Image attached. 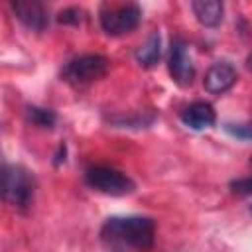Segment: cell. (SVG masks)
I'll return each instance as SVG.
<instances>
[{
	"label": "cell",
	"mask_w": 252,
	"mask_h": 252,
	"mask_svg": "<svg viewBox=\"0 0 252 252\" xmlns=\"http://www.w3.org/2000/svg\"><path fill=\"white\" fill-rule=\"evenodd\" d=\"M248 67H250V69H252V57H250V59H248Z\"/></svg>",
	"instance_id": "obj_16"
},
{
	"label": "cell",
	"mask_w": 252,
	"mask_h": 252,
	"mask_svg": "<svg viewBox=\"0 0 252 252\" xmlns=\"http://www.w3.org/2000/svg\"><path fill=\"white\" fill-rule=\"evenodd\" d=\"M156 238L150 217H110L100 226V242L108 252H146Z\"/></svg>",
	"instance_id": "obj_1"
},
{
	"label": "cell",
	"mask_w": 252,
	"mask_h": 252,
	"mask_svg": "<svg viewBox=\"0 0 252 252\" xmlns=\"http://www.w3.org/2000/svg\"><path fill=\"white\" fill-rule=\"evenodd\" d=\"M108 73V59L104 55L89 53L71 59L63 69V79L71 85H89L93 81L102 79Z\"/></svg>",
	"instance_id": "obj_5"
},
{
	"label": "cell",
	"mask_w": 252,
	"mask_h": 252,
	"mask_svg": "<svg viewBox=\"0 0 252 252\" xmlns=\"http://www.w3.org/2000/svg\"><path fill=\"white\" fill-rule=\"evenodd\" d=\"M142 10L138 4H104L100 8V28L108 35H124L138 28Z\"/></svg>",
	"instance_id": "obj_4"
},
{
	"label": "cell",
	"mask_w": 252,
	"mask_h": 252,
	"mask_svg": "<svg viewBox=\"0 0 252 252\" xmlns=\"http://www.w3.org/2000/svg\"><path fill=\"white\" fill-rule=\"evenodd\" d=\"M28 120L39 128H51L55 124V112L49 108H39V106H28L26 110Z\"/></svg>",
	"instance_id": "obj_12"
},
{
	"label": "cell",
	"mask_w": 252,
	"mask_h": 252,
	"mask_svg": "<svg viewBox=\"0 0 252 252\" xmlns=\"http://www.w3.org/2000/svg\"><path fill=\"white\" fill-rule=\"evenodd\" d=\"M236 79H238L236 69L228 61H217L205 73L203 87L209 94H222L236 83Z\"/></svg>",
	"instance_id": "obj_7"
},
{
	"label": "cell",
	"mask_w": 252,
	"mask_h": 252,
	"mask_svg": "<svg viewBox=\"0 0 252 252\" xmlns=\"http://www.w3.org/2000/svg\"><path fill=\"white\" fill-rule=\"evenodd\" d=\"M12 10L16 14V18L30 30H35V32H41L45 30L47 26V12L43 8L41 2H35V0H20V2H14L12 4Z\"/></svg>",
	"instance_id": "obj_8"
},
{
	"label": "cell",
	"mask_w": 252,
	"mask_h": 252,
	"mask_svg": "<svg viewBox=\"0 0 252 252\" xmlns=\"http://www.w3.org/2000/svg\"><path fill=\"white\" fill-rule=\"evenodd\" d=\"M250 213H252V205H250Z\"/></svg>",
	"instance_id": "obj_17"
},
{
	"label": "cell",
	"mask_w": 252,
	"mask_h": 252,
	"mask_svg": "<svg viewBox=\"0 0 252 252\" xmlns=\"http://www.w3.org/2000/svg\"><path fill=\"white\" fill-rule=\"evenodd\" d=\"M226 132L238 140H246L252 142V122L246 124H226Z\"/></svg>",
	"instance_id": "obj_13"
},
{
	"label": "cell",
	"mask_w": 252,
	"mask_h": 252,
	"mask_svg": "<svg viewBox=\"0 0 252 252\" xmlns=\"http://www.w3.org/2000/svg\"><path fill=\"white\" fill-rule=\"evenodd\" d=\"M81 18H83V12H81L79 8H67V10H63V12L59 14L57 20H59L61 24H79Z\"/></svg>",
	"instance_id": "obj_15"
},
{
	"label": "cell",
	"mask_w": 252,
	"mask_h": 252,
	"mask_svg": "<svg viewBox=\"0 0 252 252\" xmlns=\"http://www.w3.org/2000/svg\"><path fill=\"white\" fill-rule=\"evenodd\" d=\"M85 181L91 189L110 195V197H124L136 191V183L122 171L106 165H94L85 171Z\"/></svg>",
	"instance_id": "obj_3"
},
{
	"label": "cell",
	"mask_w": 252,
	"mask_h": 252,
	"mask_svg": "<svg viewBox=\"0 0 252 252\" xmlns=\"http://www.w3.org/2000/svg\"><path fill=\"white\" fill-rule=\"evenodd\" d=\"M159 55H161V39H159V33L154 32V33L146 39V43L138 47V51H136V61H138L142 67H154V65L158 63Z\"/></svg>",
	"instance_id": "obj_11"
},
{
	"label": "cell",
	"mask_w": 252,
	"mask_h": 252,
	"mask_svg": "<svg viewBox=\"0 0 252 252\" xmlns=\"http://www.w3.org/2000/svg\"><path fill=\"white\" fill-rule=\"evenodd\" d=\"M191 10L199 24L205 28H215L222 20V4L219 0H195L191 2Z\"/></svg>",
	"instance_id": "obj_10"
},
{
	"label": "cell",
	"mask_w": 252,
	"mask_h": 252,
	"mask_svg": "<svg viewBox=\"0 0 252 252\" xmlns=\"http://www.w3.org/2000/svg\"><path fill=\"white\" fill-rule=\"evenodd\" d=\"M232 193L236 195H252V177H242L230 183Z\"/></svg>",
	"instance_id": "obj_14"
},
{
	"label": "cell",
	"mask_w": 252,
	"mask_h": 252,
	"mask_svg": "<svg viewBox=\"0 0 252 252\" xmlns=\"http://www.w3.org/2000/svg\"><path fill=\"white\" fill-rule=\"evenodd\" d=\"M215 108L205 102V100H195L191 102L183 112H181V122L191 128V130H205L215 124Z\"/></svg>",
	"instance_id": "obj_9"
},
{
	"label": "cell",
	"mask_w": 252,
	"mask_h": 252,
	"mask_svg": "<svg viewBox=\"0 0 252 252\" xmlns=\"http://www.w3.org/2000/svg\"><path fill=\"white\" fill-rule=\"evenodd\" d=\"M2 193H4L6 203L24 211L33 203L35 179L26 167L6 163L4 173H2Z\"/></svg>",
	"instance_id": "obj_2"
},
{
	"label": "cell",
	"mask_w": 252,
	"mask_h": 252,
	"mask_svg": "<svg viewBox=\"0 0 252 252\" xmlns=\"http://www.w3.org/2000/svg\"><path fill=\"white\" fill-rule=\"evenodd\" d=\"M169 75L179 87H189L195 79V65L191 61L187 43L181 39H175L169 49Z\"/></svg>",
	"instance_id": "obj_6"
}]
</instances>
